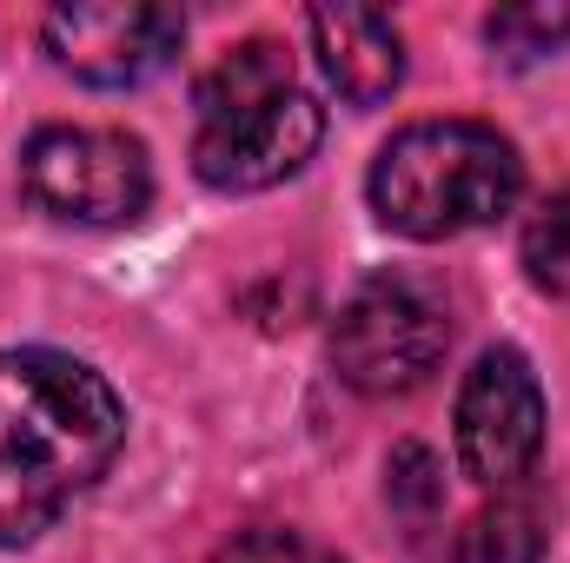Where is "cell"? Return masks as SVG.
Returning a JSON list of instances; mask_svg holds the SVG:
<instances>
[{"mask_svg":"<svg viewBox=\"0 0 570 563\" xmlns=\"http://www.w3.org/2000/svg\"><path fill=\"white\" fill-rule=\"evenodd\" d=\"M127 444L120 392L47 345L0 352V551L33 544Z\"/></svg>","mask_w":570,"mask_h":563,"instance_id":"obj_1","label":"cell"},{"mask_svg":"<svg viewBox=\"0 0 570 563\" xmlns=\"http://www.w3.org/2000/svg\"><path fill=\"white\" fill-rule=\"evenodd\" d=\"M372 213L405 239H458L498 226L524 192V159L484 120H419L379 146Z\"/></svg>","mask_w":570,"mask_h":563,"instance_id":"obj_2","label":"cell"},{"mask_svg":"<svg viewBox=\"0 0 570 563\" xmlns=\"http://www.w3.org/2000/svg\"><path fill=\"white\" fill-rule=\"evenodd\" d=\"M444 298L412 273L365 279L332 318V372L365 398H405L444 365Z\"/></svg>","mask_w":570,"mask_h":563,"instance_id":"obj_3","label":"cell"},{"mask_svg":"<svg viewBox=\"0 0 570 563\" xmlns=\"http://www.w3.org/2000/svg\"><path fill=\"white\" fill-rule=\"evenodd\" d=\"M20 192L67 226H127L153 199V166L134 134L47 127L20 146Z\"/></svg>","mask_w":570,"mask_h":563,"instance_id":"obj_4","label":"cell"},{"mask_svg":"<svg viewBox=\"0 0 570 563\" xmlns=\"http://www.w3.org/2000/svg\"><path fill=\"white\" fill-rule=\"evenodd\" d=\"M544 451V392L524 352H484L458 385V464L484 491H511L531 477Z\"/></svg>","mask_w":570,"mask_h":563,"instance_id":"obj_5","label":"cell"},{"mask_svg":"<svg viewBox=\"0 0 570 563\" xmlns=\"http://www.w3.org/2000/svg\"><path fill=\"white\" fill-rule=\"evenodd\" d=\"M47 53L60 73H73L80 87H140L153 80L179 40H186V13L159 7V0H73L47 13Z\"/></svg>","mask_w":570,"mask_h":563,"instance_id":"obj_6","label":"cell"},{"mask_svg":"<svg viewBox=\"0 0 570 563\" xmlns=\"http://www.w3.org/2000/svg\"><path fill=\"white\" fill-rule=\"evenodd\" d=\"M325 140V113L312 93H279L266 107H246V113H226V120H199V140H193V172L213 186V192H266L292 179Z\"/></svg>","mask_w":570,"mask_h":563,"instance_id":"obj_7","label":"cell"},{"mask_svg":"<svg viewBox=\"0 0 570 563\" xmlns=\"http://www.w3.org/2000/svg\"><path fill=\"white\" fill-rule=\"evenodd\" d=\"M312 53L352 107H385L405 87V40L379 7H312Z\"/></svg>","mask_w":570,"mask_h":563,"instance_id":"obj_8","label":"cell"},{"mask_svg":"<svg viewBox=\"0 0 570 563\" xmlns=\"http://www.w3.org/2000/svg\"><path fill=\"white\" fill-rule=\"evenodd\" d=\"M544 551H551V511L531 484L498 491L458 531V563H544Z\"/></svg>","mask_w":570,"mask_h":563,"instance_id":"obj_9","label":"cell"},{"mask_svg":"<svg viewBox=\"0 0 570 563\" xmlns=\"http://www.w3.org/2000/svg\"><path fill=\"white\" fill-rule=\"evenodd\" d=\"M279 93H292V53H285L279 40H239V47H226L199 73V87H193L199 120H226V113L266 107Z\"/></svg>","mask_w":570,"mask_h":563,"instance_id":"obj_10","label":"cell"},{"mask_svg":"<svg viewBox=\"0 0 570 563\" xmlns=\"http://www.w3.org/2000/svg\"><path fill=\"white\" fill-rule=\"evenodd\" d=\"M564 40H570V7H551V0H524V7L484 13V47H491V60H504V67H538V60H551Z\"/></svg>","mask_w":570,"mask_h":563,"instance_id":"obj_11","label":"cell"},{"mask_svg":"<svg viewBox=\"0 0 570 563\" xmlns=\"http://www.w3.org/2000/svg\"><path fill=\"white\" fill-rule=\"evenodd\" d=\"M524 273L538 292L551 298H570V192L544 199L524 226Z\"/></svg>","mask_w":570,"mask_h":563,"instance_id":"obj_12","label":"cell"},{"mask_svg":"<svg viewBox=\"0 0 570 563\" xmlns=\"http://www.w3.org/2000/svg\"><path fill=\"white\" fill-rule=\"evenodd\" d=\"M213 563H338V557L312 551V544H305L298 531H279V524H253V531L226 537Z\"/></svg>","mask_w":570,"mask_h":563,"instance_id":"obj_13","label":"cell"},{"mask_svg":"<svg viewBox=\"0 0 570 563\" xmlns=\"http://www.w3.org/2000/svg\"><path fill=\"white\" fill-rule=\"evenodd\" d=\"M438 464H431L425 444H405L399 457H392V504H405V517H419L425 524L431 511H438Z\"/></svg>","mask_w":570,"mask_h":563,"instance_id":"obj_14","label":"cell"}]
</instances>
